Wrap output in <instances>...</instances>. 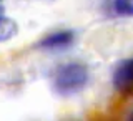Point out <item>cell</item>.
I'll use <instances>...</instances> for the list:
<instances>
[{"label":"cell","mask_w":133,"mask_h":121,"mask_svg":"<svg viewBox=\"0 0 133 121\" xmlns=\"http://www.w3.org/2000/svg\"><path fill=\"white\" fill-rule=\"evenodd\" d=\"M90 81V72L85 63L68 61L60 65L53 73V90L62 96H72L85 90Z\"/></svg>","instance_id":"6da1fadb"},{"label":"cell","mask_w":133,"mask_h":121,"mask_svg":"<svg viewBox=\"0 0 133 121\" xmlns=\"http://www.w3.org/2000/svg\"><path fill=\"white\" fill-rule=\"evenodd\" d=\"M115 91L120 95H130L133 88V60L125 58L115 65L113 75H111Z\"/></svg>","instance_id":"7a4b0ae2"},{"label":"cell","mask_w":133,"mask_h":121,"mask_svg":"<svg viewBox=\"0 0 133 121\" xmlns=\"http://www.w3.org/2000/svg\"><path fill=\"white\" fill-rule=\"evenodd\" d=\"M75 40V33L72 30H58V32H53L47 35L45 38H42L38 41L37 47L42 48V50H62V48H66L73 43Z\"/></svg>","instance_id":"3957f363"},{"label":"cell","mask_w":133,"mask_h":121,"mask_svg":"<svg viewBox=\"0 0 133 121\" xmlns=\"http://www.w3.org/2000/svg\"><path fill=\"white\" fill-rule=\"evenodd\" d=\"M18 33V25L15 20L0 15V41L12 40Z\"/></svg>","instance_id":"277c9868"},{"label":"cell","mask_w":133,"mask_h":121,"mask_svg":"<svg viewBox=\"0 0 133 121\" xmlns=\"http://www.w3.org/2000/svg\"><path fill=\"white\" fill-rule=\"evenodd\" d=\"M110 12L118 17H131L133 15V2L131 0H111Z\"/></svg>","instance_id":"5b68a950"},{"label":"cell","mask_w":133,"mask_h":121,"mask_svg":"<svg viewBox=\"0 0 133 121\" xmlns=\"http://www.w3.org/2000/svg\"><path fill=\"white\" fill-rule=\"evenodd\" d=\"M66 121H72V119H66Z\"/></svg>","instance_id":"8992f818"},{"label":"cell","mask_w":133,"mask_h":121,"mask_svg":"<svg viewBox=\"0 0 133 121\" xmlns=\"http://www.w3.org/2000/svg\"><path fill=\"white\" fill-rule=\"evenodd\" d=\"M0 3H2V0H0Z\"/></svg>","instance_id":"52a82bcc"}]
</instances>
